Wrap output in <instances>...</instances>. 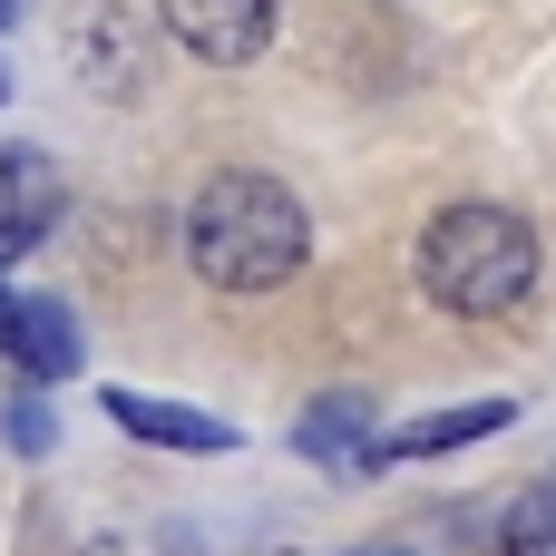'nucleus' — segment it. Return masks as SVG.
<instances>
[{
    "label": "nucleus",
    "instance_id": "f257e3e1",
    "mask_svg": "<svg viewBox=\"0 0 556 556\" xmlns=\"http://www.w3.org/2000/svg\"><path fill=\"white\" fill-rule=\"evenodd\" d=\"M313 254V225H303V195L264 166H215L186 205V264L195 283L215 293H283Z\"/></svg>",
    "mask_w": 556,
    "mask_h": 556
},
{
    "label": "nucleus",
    "instance_id": "f03ea898",
    "mask_svg": "<svg viewBox=\"0 0 556 556\" xmlns=\"http://www.w3.org/2000/svg\"><path fill=\"white\" fill-rule=\"evenodd\" d=\"M420 293L459 323H498L538 293V225L518 205H450L420 235Z\"/></svg>",
    "mask_w": 556,
    "mask_h": 556
},
{
    "label": "nucleus",
    "instance_id": "7ed1b4c3",
    "mask_svg": "<svg viewBox=\"0 0 556 556\" xmlns=\"http://www.w3.org/2000/svg\"><path fill=\"white\" fill-rule=\"evenodd\" d=\"M274 20H283V0H156V29H166L186 59H205V68L264 59V49H274Z\"/></svg>",
    "mask_w": 556,
    "mask_h": 556
},
{
    "label": "nucleus",
    "instance_id": "20e7f679",
    "mask_svg": "<svg viewBox=\"0 0 556 556\" xmlns=\"http://www.w3.org/2000/svg\"><path fill=\"white\" fill-rule=\"evenodd\" d=\"M0 342H10V362L29 381H68L78 371V313L59 293H10V274H0Z\"/></svg>",
    "mask_w": 556,
    "mask_h": 556
},
{
    "label": "nucleus",
    "instance_id": "39448f33",
    "mask_svg": "<svg viewBox=\"0 0 556 556\" xmlns=\"http://www.w3.org/2000/svg\"><path fill=\"white\" fill-rule=\"evenodd\" d=\"M108 420L127 430V440H147V450H205V459H225L244 430L235 420H215V410H195V401H156V391H117L108 381Z\"/></svg>",
    "mask_w": 556,
    "mask_h": 556
},
{
    "label": "nucleus",
    "instance_id": "423d86ee",
    "mask_svg": "<svg viewBox=\"0 0 556 556\" xmlns=\"http://www.w3.org/2000/svg\"><path fill=\"white\" fill-rule=\"evenodd\" d=\"M49 225H59V166L10 137V147H0V274H10L20 244H39Z\"/></svg>",
    "mask_w": 556,
    "mask_h": 556
},
{
    "label": "nucleus",
    "instance_id": "0eeeda50",
    "mask_svg": "<svg viewBox=\"0 0 556 556\" xmlns=\"http://www.w3.org/2000/svg\"><path fill=\"white\" fill-rule=\"evenodd\" d=\"M518 420V401H459V410H430L410 430H381L362 459H440V450H469V440H498Z\"/></svg>",
    "mask_w": 556,
    "mask_h": 556
},
{
    "label": "nucleus",
    "instance_id": "6e6552de",
    "mask_svg": "<svg viewBox=\"0 0 556 556\" xmlns=\"http://www.w3.org/2000/svg\"><path fill=\"white\" fill-rule=\"evenodd\" d=\"M362 420H371V401H362V391H323V401L303 410V430H293V440H303V459L342 469V459H362V450H371V440H362Z\"/></svg>",
    "mask_w": 556,
    "mask_h": 556
},
{
    "label": "nucleus",
    "instance_id": "1a4fd4ad",
    "mask_svg": "<svg viewBox=\"0 0 556 556\" xmlns=\"http://www.w3.org/2000/svg\"><path fill=\"white\" fill-rule=\"evenodd\" d=\"M78 78H88V88L117 78V98H137V49H127V20H117V10H88V29H78Z\"/></svg>",
    "mask_w": 556,
    "mask_h": 556
},
{
    "label": "nucleus",
    "instance_id": "9d476101",
    "mask_svg": "<svg viewBox=\"0 0 556 556\" xmlns=\"http://www.w3.org/2000/svg\"><path fill=\"white\" fill-rule=\"evenodd\" d=\"M10 450H20V459H49V450H59V420H49V401H29V391L10 401Z\"/></svg>",
    "mask_w": 556,
    "mask_h": 556
},
{
    "label": "nucleus",
    "instance_id": "9b49d317",
    "mask_svg": "<svg viewBox=\"0 0 556 556\" xmlns=\"http://www.w3.org/2000/svg\"><path fill=\"white\" fill-rule=\"evenodd\" d=\"M342 556H420V547H391V538H381V547H342Z\"/></svg>",
    "mask_w": 556,
    "mask_h": 556
},
{
    "label": "nucleus",
    "instance_id": "f8f14e48",
    "mask_svg": "<svg viewBox=\"0 0 556 556\" xmlns=\"http://www.w3.org/2000/svg\"><path fill=\"white\" fill-rule=\"evenodd\" d=\"M10 20H20V0H0V29H10Z\"/></svg>",
    "mask_w": 556,
    "mask_h": 556
},
{
    "label": "nucleus",
    "instance_id": "ddd939ff",
    "mask_svg": "<svg viewBox=\"0 0 556 556\" xmlns=\"http://www.w3.org/2000/svg\"><path fill=\"white\" fill-rule=\"evenodd\" d=\"M528 556H556V538H547V547H528Z\"/></svg>",
    "mask_w": 556,
    "mask_h": 556
}]
</instances>
